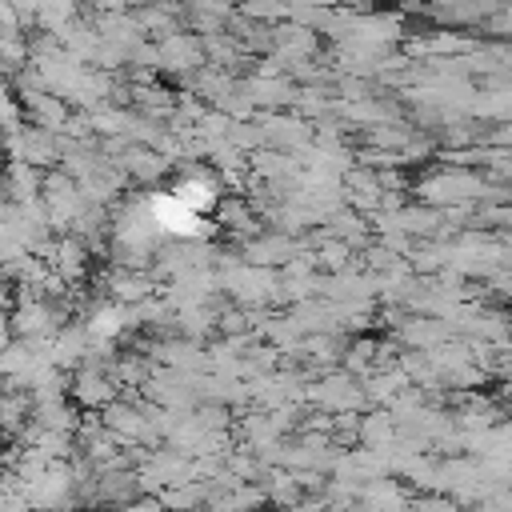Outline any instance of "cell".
I'll return each mask as SVG.
<instances>
[{
  "instance_id": "obj_1",
  "label": "cell",
  "mask_w": 512,
  "mask_h": 512,
  "mask_svg": "<svg viewBox=\"0 0 512 512\" xmlns=\"http://www.w3.org/2000/svg\"><path fill=\"white\" fill-rule=\"evenodd\" d=\"M0 344H4V324H0Z\"/></svg>"
}]
</instances>
